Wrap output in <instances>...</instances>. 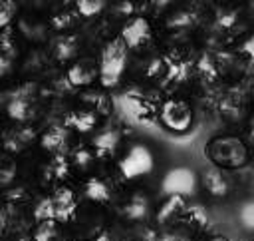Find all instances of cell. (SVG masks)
Segmentation results:
<instances>
[{
  "label": "cell",
  "instance_id": "obj_10",
  "mask_svg": "<svg viewBox=\"0 0 254 241\" xmlns=\"http://www.w3.org/2000/svg\"><path fill=\"white\" fill-rule=\"evenodd\" d=\"M97 74V66L91 60H79L67 70V82L71 86H87L93 82Z\"/></svg>",
  "mask_w": 254,
  "mask_h": 241
},
{
  "label": "cell",
  "instance_id": "obj_14",
  "mask_svg": "<svg viewBox=\"0 0 254 241\" xmlns=\"http://www.w3.org/2000/svg\"><path fill=\"white\" fill-rule=\"evenodd\" d=\"M65 139H67V131L65 127H50L44 135H42V145L44 149H50V151H60L64 145H65Z\"/></svg>",
  "mask_w": 254,
  "mask_h": 241
},
{
  "label": "cell",
  "instance_id": "obj_27",
  "mask_svg": "<svg viewBox=\"0 0 254 241\" xmlns=\"http://www.w3.org/2000/svg\"><path fill=\"white\" fill-rule=\"evenodd\" d=\"M69 22H71V20H69L67 14H65V16H56V18H54V26H56V28H64V26H67Z\"/></svg>",
  "mask_w": 254,
  "mask_h": 241
},
{
  "label": "cell",
  "instance_id": "obj_1",
  "mask_svg": "<svg viewBox=\"0 0 254 241\" xmlns=\"http://www.w3.org/2000/svg\"><path fill=\"white\" fill-rule=\"evenodd\" d=\"M125 62H127V44L123 42V38L111 40L101 52V62H99L101 84L107 88L115 86L125 70Z\"/></svg>",
  "mask_w": 254,
  "mask_h": 241
},
{
  "label": "cell",
  "instance_id": "obj_32",
  "mask_svg": "<svg viewBox=\"0 0 254 241\" xmlns=\"http://www.w3.org/2000/svg\"><path fill=\"white\" fill-rule=\"evenodd\" d=\"M248 2H250V4H252V8H254V0H248Z\"/></svg>",
  "mask_w": 254,
  "mask_h": 241
},
{
  "label": "cell",
  "instance_id": "obj_6",
  "mask_svg": "<svg viewBox=\"0 0 254 241\" xmlns=\"http://www.w3.org/2000/svg\"><path fill=\"white\" fill-rule=\"evenodd\" d=\"M6 112L12 120L16 121H26L34 116V96H32V88H20L8 102Z\"/></svg>",
  "mask_w": 254,
  "mask_h": 241
},
{
  "label": "cell",
  "instance_id": "obj_31",
  "mask_svg": "<svg viewBox=\"0 0 254 241\" xmlns=\"http://www.w3.org/2000/svg\"><path fill=\"white\" fill-rule=\"evenodd\" d=\"M26 2H32V4H40V2H44V0H26Z\"/></svg>",
  "mask_w": 254,
  "mask_h": 241
},
{
  "label": "cell",
  "instance_id": "obj_25",
  "mask_svg": "<svg viewBox=\"0 0 254 241\" xmlns=\"http://www.w3.org/2000/svg\"><path fill=\"white\" fill-rule=\"evenodd\" d=\"M16 12L14 0H0V28H6Z\"/></svg>",
  "mask_w": 254,
  "mask_h": 241
},
{
  "label": "cell",
  "instance_id": "obj_29",
  "mask_svg": "<svg viewBox=\"0 0 254 241\" xmlns=\"http://www.w3.org/2000/svg\"><path fill=\"white\" fill-rule=\"evenodd\" d=\"M151 2H153L155 6H159V8H163V6H165V4H169L171 0H151Z\"/></svg>",
  "mask_w": 254,
  "mask_h": 241
},
{
  "label": "cell",
  "instance_id": "obj_26",
  "mask_svg": "<svg viewBox=\"0 0 254 241\" xmlns=\"http://www.w3.org/2000/svg\"><path fill=\"white\" fill-rule=\"evenodd\" d=\"M89 159H91V153H89V151H85V149H77V151H75V161H77L79 165H87Z\"/></svg>",
  "mask_w": 254,
  "mask_h": 241
},
{
  "label": "cell",
  "instance_id": "obj_23",
  "mask_svg": "<svg viewBox=\"0 0 254 241\" xmlns=\"http://www.w3.org/2000/svg\"><path fill=\"white\" fill-rule=\"evenodd\" d=\"M125 211H127V215H129V217H133V219L143 217V215L147 213V201H145V197L135 195V197H133V199L127 203Z\"/></svg>",
  "mask_w": 254,
  "mask_h": 241
},
{
  "label": "cell",
  "instance_id": "obj_22",
  "mask_svg": "<svg viewBox=\"0 0 254 241\" xmlns=\"http://www.w3.org/2000/svg\"><path fill=\"white\" fill-rule=\"evenodd\" d=\"M183 207V197L181 195H169V199L165 201V205L161 207V211H159V221H167L171 215H175L179 209Z\"/></svg>",
  "mask_w": 254,
  "mask_h": 241
},
{
  "label": "cell",
  "instance_id": "obj_3",
  "mask_svg": "<svg viewBox=\"0 0 254 241\" xmlns=\"http://www.w3.org/2000/svg\"><path fill=\"white\" fill-rule=\"evenodd\" d=\"M161 121L173 131H187L192 123V110L183 100H167L161 108Z\"/></svg>",
  "mask_w": 254,
  "mask_h": 241
},
{
  "label": "cell",
  "instance_id": "obj_19",
  "mask_svg": "<svg viewBox=\"0 0 254 241\" xmlns=\"http://www.w3.org/2000/svg\"><path fill=\"white\" fill-rule=\"evenodd\" d=\"M95 114L93 112H75V114H71L69 118H67V123L69 125H73L75 129H79V131H89L93 125H95Z\"/></svg>",
  "mask_w": 254,
  "mask_h": 241
},
{
  "label": "cell",
  "instance_id": "obj_8",
  "mask_svg": "<svg viewBox=\"0 0 254 241\" xmlns=\"http://www.w3.org/2000/svg\"><path fill=\"white\" fill-rule=\"evenodd\" d=\"M50 199H52V205H54V219L65 221V219H69L73 215V211H75V197H73V193L67 187L58 189Z\"/></svg>",
  "mask_w": 254,
  "mask_h": 241
},
{
  "label": "cell",
  "instance_id": "obj_24",
  "mask_svg": "<svg viewBox=\"0 0 254 241\" xmlns=\"http://www.w3.org/2000/svg\"><path fill=\"white\" fill-rule=\"evenodd\" d=\"M34 217H36L38 221L54 219V205H52V199H50V197L42 199V201L36 205V209H34Z\"/></svg>",
  "mask_w": 254,
  "mask_h": 241
},
{
  "label": "cell",
  "instance_id": "obj_30",
  "mask_svg": "<svg viewBox=\"0 0 254 241\" xmlns=\"http://www.w3.org/2000/svg\"><path fill=\"white\" fill-rule=\"evenodd\" d=\"M165 241H183V239H179V237H167Z\"/></svg>",
  "mask_w": 254,
  "mask_h": 241
},
{
  "label": "cell",
  "instance_id": "obj_15",
  "mask_svg": "<svg viewBox=\"0 0 254 241\" xmlns=\"http://www.w3.org/2000/svg\"><path fill=\"white\" fill-rule=\"evenodd\" d=\"M77 50V40L73 36H60L54 42V54L58 60H69Z\"/></svg>",
  "mask_w": 254,
  "mask_h": 241
},
{
  "label": "cell",
  "instance_id": "obj_16",
  "mask_svg": "<svg viewBox=\"0 0 254 241\" xmlns=\"http://www.w3.org/2000/svg\"><path fill=\"white\" fill-rule=\"evenodd\" d=\"M16 177V161L8 151H0V187H6Z\"/></svg>",
  "mask_w": 254,
  "mask_h": 241
},
{
  "label": "cell",
  "instance_id": "obj_28",
  "mask_svg": "<svg viewBox=\"0 0 254 241\" xmlns=\"http://www.w3.org/2000/svg\"><path fill=\"white\" fill-rule=\"evenodd\" d=\"M244 48H246V52H248V54H250V56L254 58V38H252V40H250V42H248V44H246Z\"/></svg>",
  "mask_w": 254,
  "mask_h": 241
},
{
  "label": "cell",
  "instance_id": "obj_5",
  "mask_svg": "<svg viewBox=\"0 0 254 241\" xmlns=\"http://www.w3.org/2000/svg\"><path fill=\"white\" fill-rule=\"evenodd\" d=\"M196 187V175L189 167H175L163 179V191L169 195H189Z\"/></svg>",
  "mask_w": 254,
  "mask_h": 241
},
{
  "label": "cell",
  "instance_id": "obj_13",
  "mask_svg": "<svg viewBox=\"0 0 254 241\" xmlns=\"http://www.w3.org/2000/svg\"><path fill=\"white\" fill-rule=\"evenodd\" d=\"M119 143V131L117 129H105L101 133L95 135L93 139V147L97 149L99 155H105V153H111Z\"/></svg>",
  "mask_w": 254,
  "mask_h": 241
},
{
  "label": "cell",
  "instance_id": "obj_2",
  "mask_svg": "<svg viewBox=\"0 0 254 241\" xmlns=\"http://www.w3.org/2000/svg\"><path fill=\"white\" fill-rule=\"evenodd\" d=\"M206 153L214 163L224 167H240L246 163V157H248L246 145L232 135H222L212 139L206 145Z\"/></svg>",
  "mask_w": 254,
  "mask_h": 241
},
{
  "label": "cell",
  "instance_id": "obj_7",
  "mask_svg": "<svg viewBox=\"0 0 254 241\" xmlns=\"http://www.w3.org/2000/svg\"><path fill=\"white\" fill-rule=\"evenodd\" d=\"M149 36H151V28H149V22L145 18H133L121 30V38L127 44V48L141 46L143 42L149 40Z\"/></svg>",
  "mask_w": 254,
  "mask_h": 241
},
{
  "label": "cell",
  "instance_id": "obj_20",
  "mask_svg": "<svg viewBox=\"0 0 254 241\" xmlns=\"http://www.w3.org/2000/svg\"><path fill=\"white\" fill-rule=\"evenodd\" d=\"M85 193L93 201H107L109 199V187L101 179H89L85 185Z\"/></svg>",
  "mask_w": 254,
  "mask_h": 241
},
{
  "label": "cell",
  "instance_id": "obj_12",
  "mask_svg": "<svg viewBox=\"0 0 254 241\" xmlns=\"http://www.w3.org/2000/svg\"><path fill=\"white\" fill-rule=\"evenodd\" d=\"M16 58V46L12 42L10 30L0 32V74H6Z\"/></svg>",
  "mask_w": 254,
  "mask_h": 241
},
{
  "label": "cell",
  "instance_id": "obj_21",
  "mask_svg": "<svg viewBox=\"0 0 254 241\" xmlns=\"http://www.w3.org/2000/svg\"><path fill=\"white\" fill-rule=\"evenodd\" d=\"M75 6L81 16L89 18V16L99 14L105 8V0H75Z\"/></svg>",
  "mask_w": 254,
  "mask_h": 241
},
{
  "label": "cell",
  "instance_id": "obj_4",
  "mask_svg": "<svg viewBox=\"0 0 254 241\" xmlns=\"http://www.w3.org/2000/svg\"><path fill=\"white\" fill-rule=\"evenodd\" d=\"M119 169H121L123 177H127V179L145 175L153 169V155L145 145H133L125 153V157L119 161Z\"/></svg>",
  "mask_w": 254,
  "mask_h": 241
},
{
  "label": "cell",
  "instance_id": "obj_17",
  "mask_svg": "<svg viewBox=\"0 0 254 241\" xmlns=\"http://www.w3.org/2000/svg\"><path fill=\"white\" fill-rule=\"evenodd\" d=\"M34 241H62L58 225L54 223V219L40 221V225L34 231Z\"/></svg>",
  "mask_w": 254,
  "mask_h": 241
},
{
  "label": "cell",
  "instance_id": "obj_9",
  "mask_svg": "<svg viewBox=\"0 0 254 241\" xmlns=\"http://www.w3.org/2000/svg\"><path fill=\"white\" fill-rule=\"evenodd\" d=\"M32 139H34V129L32 127H16V129H10V131H6L2 135L4 151L18 153V151L26 149Z\"/></svg>",
  "mask_w": 254,
  "mask_h": 241
},
{
  "label": "cell",
  "instance_id": "obj_18",
  "mask_svg": "<svg viewBox=\"0 0 254 241\" xmlns=\"http://www.w3.org/2000/svg\"><path fill=\"white\" fill-rule=\"evenodd\" d=\"M202 181H204V185L208 187L210 193H214V195H224V191H226V181H224V177H222L216 169H206L204 175H202Z\"/></svg>",
  "mask_w": 254,
  "mask_h": 241
},
{
  "label": "cell",
  "instance_id": "obj_11",
  "mask_svg": "<svg viewBox=\"0 0 254 241\" xmlns=\"http://www.w3.org/2000/svg\"><path fill=\"white\" fill-rule=\"evenodd\" d=\"M22 213L14 203H6L0 207V235L16 233L22 227Z\"/></svg>",
  "mask_w": 254,
  "mask_h": 241
},
{
  "label": "cell",
  "instance_id": "obj_33",
  "mask_svg": "<svg viewBox=\"0 0 254 241\" xmlns=\"http://www.w3.org/2000/svg\"><path fill=\"white\" fill-rule=\"evenodd\" d=\"M18 241H30V239H24V237H22V239H18Z\"/></svg>",
  "mask_w": 254,
  "mask_h": 241
}]
</instances>
